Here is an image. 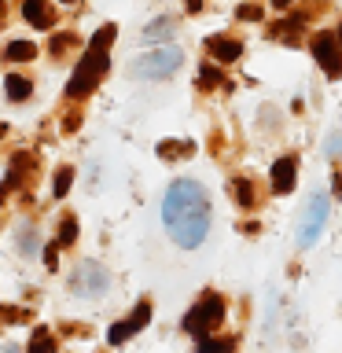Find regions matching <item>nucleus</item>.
<instances>
[{
	"label": "nucleus",
	"mask_w": 342,
	"mask_h": 353,
	"mask_svg": "<svg viewBox=\"0 0 342 353\" xmlns=\"http://www.w3.org/2000/svg\"><path fill=\"white\" fill-rule=\"evenodd\" d=\"M26 313H19V309H0V320H22Z\"/></svg>",
	"instance_id": "c85d7f7f"
},
{
	"label": "nucleus",
	"mask_w": 342,
	"mask_h": 353,
	"mask_svg": "<svg viewBox=\"0 0 342 353\" xmlns=\"http://www.w3.org/2000/svg\"><path fill=\"white\" fill-rule=\"evenodd\" d=\"M107 66H110L107 48H92V44H88V55L77 63V70L70 74V81H66V96H70V99L88 96V92L99 85V77L107 74Z\"/></svg>",
	"instance_id": "7ed1b4c3"
},
{
	"label": "nucleus",
	"mask_w": 342,
	"mask_h": 353,
	"mask_svg": "<svg viewBox=\"0 0 342 353\" xmlns=\"http://www.w3.org/2000/svg\"><path fill=\"white\" fill-rule=\"evenodd\" d=\"M30 353H55V339H52V331H48V327H33Z\"/></svg>",
	"instance_id": "6ab92c4d"
},
{
	"label": "nucleus",
	"mask_w": 342,
	"mask_h": 353,
	"mask_svg": "<svg viewBox=\"0 0 342 353\" xmlns=\"http://www.w3.org/2000/svg\"><path fill=\"white\" fill-rule=\"evenodd\" d=\"M181 48H173V44H162V48H151L148 55H140V59L129 63V74L140 77V81H165V77H173L181 70Z\"/></svg>",
	"instance_id": "f03ea898"
},
{
	"label": "nucleus",
	"mask_w": 342,
	"mask_h": 353,
	"mask_svg": "<svg viewBox=\"0 0 342 353\" xmlns=\"http://www.w3.org/2000/svg\"><path fill=\"white\" fill-rule=\"evenodd\" d=\"M199 353H236V339H217V335H206L199 339Z\"/></svg>",
	"instance_id": "dca6fc26"
},
{
	"label": "nucleus",
	"mask_w": 342,
	"mask_h": 353,
	"mask_svg": "<svg viewBox=\"0 0 342 353\" xmlns=\"http://www.w3.org/2000/svg\"><path fill=\"white\" fill-rule=\"evenodd\" d=\"M4 88H8V99H15V103L30 99V92H33V85L26 81V77H19V74H8L4 77Z\"/></svg>",
	"instance_id": "f8f14e48"
},
{
	"label": "nucleus",
	"mask_w": 342,
	"mask_h": 353,
	"mask_svg": "<svg viewBox=\"0 0 342 353\" xmlns=\"http://www.w3.org/2000/svg\"><path fill=\"white\" fill-rule=\"evenodd\" d=\"M74 239H77V221H74V217H63V225H59V236H55V243H59V247H70Z\"/></svg>",
	"instance_id": "412c9836"
},
{
	"label": "nucleus",
	"mask_w": 342,
	"mask_h": 353,
	"mask_svg": "<svg viewBox=\"0 0 342 353\" xmlns=\"http://www.w3.org/2000/svg\"><path fill=\"white\" fill-rule=\"evenodd\" d=\"M44 269H59V243H52V247L44 250Z\"/></svg>",
	"instance_id": "a878e982"
},
{
	"label": "nucleus",
	"mask_w": 342,
	"mask_h": 353,
	"mask_svg": "<svg viewBox=\"0 0 342 353\" xmlns=\"http://www.w3.org/2000/svg\"><path fill=\"white\" fill-rule=\"evenodd\" d=\"M48 48H52L55 55H63L66 48H74V37H52V44H48Z\"/></svg>",
	"instance_id": "cd10ccee"
},
{
	"label": "nucleus",
	"mask_w": 342,
	"mask_h": 353,
	"mask_svg": "<svg viewBox=\"0 0 342 353\" xmlns=\"http://www.w3.org/2000/svg\"><path fill=\"white\" fill-rule=\"evenodd\" d=\"M33 55H37V48H33L30 41H11L8 48H4V59L8 63H30Z\"/></svg>",
	"instance_id": "2eb2a0df"
},
{
	"label": "nucleus",
	"mask_w": 342,
	"mask_h": 353,
	"mask_svg": "<svg viewBox=\"0 0 342 353\" xmlns=\"http://www.w3.org/2000/svg\"><path fill=\"white\" fill-rule=\"evenodd\" d=\"M148 320H151V302H137V309H132L125 320H118V324L107 331V342H110V346H118V342H125L129 335H137Z\"/></svg>",
	"instance_id": "6e6552de"
},
{
	"label": "nucleus",
	"mask_w": 342,
	"mask_h": 353,
	"mask_svg": "<svg viewBox=\"0 0 342 353\" xmlns=\"http://www.w3.org/2000/svg\"><path fill=\"white\" fill-rule=\"evenodd\" d=\"M302 26H305V15H294V19H287V22H276V26H272V37H276V41L283 37V41L294 44V41H298V30H302Z\"/></svg>",
	"instance_id": "4468645a"
},
{
	"label": "nucleus",
	"mask_w": 342,
	"mask_h": 353,
	"mask_svg": "<svg viewBox=\"0 0 342 353\" xmlns=\"http://www.w3.org/2000/svg\"><path fill=\"white\" fill-rule=\"evenodd\" d=\"M328 214H331V199L324 192H313L302 221H298V247H313V243L320 239V232H324V225H328Z\"/></svg>",
	"instance_id": "39448f33"
},
{
	"label": "nucleus",
	"mask_w": 342,
	"mask_h": 353,
	"mask_svg": "<svg viewBox=\"0 0 342 353\" xmlns=\"http://www.w3.org/2000/svg\"><path fill=\"white\" fill-rule=\"evenodd\" d=\"M173 37V19H154L148 30H143V41H170Z\"/></svg>",
	"instance_id": "a211bd4d"
},
{
	"label": "nucleus",
	"mask_w": 342,
	"mask_h": 353,
	"mask_svg": "<svg viewBox=\"0 0 342 353\" xmlns=\"http://www.w3.org/2000/svg\"><path fill=\"white\" fill-rule=\"evenodd\" d=\"M291 4H294V0H272V8H276V11H287Z\"/></svg>",
	"instance_id": "2f4dec72"
},
{
	"label": "nucleus",
	"mask_w": 342,
	"mask_h": 353,
	"mask_svg": "<svg viewBox=\"0 0 342 353\" xmlns=\"http://www.w3.org/2000/svg\"><path fill=\"white\" fill-rule=\"evenodd\" d=\"M335 37H339V44H342V22H339V33H335Z\"/></svg>",
	"instance_id": "473e14b6"
},
{
	"label": "nucleus",
	"mask_w": 342,
	"mask_h": 353,
	"mask_svg": "<svg viewBox=\"0 0 342 353\" xmlns=\"http://www.w3.org/2000/svg\"><path fill=\"white\" fill-rule=\"evenodd\" d=\"M232 192H236V203L243 206V210H250V206H258V188H254L247 176H239L236 184H232Z\"/></svg>",
	"instance_id": "ddd939ff"
},
{
	"label": "nucleus",
	"mask_w": 342,
	"mask_h": 353,
	"mask_svg": "<svg viewBox=\"0 0 342 353\" xmlns=\"http://www.w3.org/2000/svg\"><path fill=\"white\" fill-rule=\"evenodd\" d=\"M206 48H210V55H214L217 63H236L239 55H243V44L232 41V37H210Z\"/></svg>",
	"instance_id": "9d476101"
},
{
	"label": "nucleus",
	"mask_w": 342,
	"mask_h": 353,
	"mask_svg": "<svg viewBox=\"0 0 342 353\" xmlns=\"http://www.w3.org/2000/svg\"><path fill=\"white\" fill-rule=\"evenodd\" d=\"M236 15H239L243 22H247V19L254 22V19H261V8H258V4H243V8L236 11Z\"/></svg>",
	"instance_id": "bb28decb"
},
{
	"label": "nucleus",
	"mask_w": 342,
	"mask_h": 353,
	"mask_svg": "<svg viewBox=\"0 0 342 353\" xmlns=\"http://www.w3.org/2000/svg\"><path fill=\"white\" fill-rule=\"evenodd\" d=\"M221 320H225V302H221V294H206L203 302L184 313V331L195 339H206Z\"/></svg>",
	"instance_id": "20e7f679"
},
{
	"label": "nucleus",
	"mask_w": 342,
	"mask_h": 353,
	"mask_svg": "<svg viewBox=\"0 0 342 353\" xmlns=\"http://www.w3.org/2000/svg\"><path fill=\"white\" fill-rule=\"evenodd\" d=\"M114 33H118L114 26H99V30H96V37L88 41V44H92V48H110V41H114Z\"/></svg>",
	"instance_id": "b1692460"
},
{
	"label": "nucleus",
	"mask_w": 342,
	"mask_h": 353,
	"mask_svg": "<svg viewBox=\"0 0 342 353\" xmlns=\"http://www.w3.org/2000/svg\"><path fill=\"white\" fill-rule=\"evenodd\" d=\"M184 8L188 11H203V0H184Z\"/></svg>",
	"instance_id": "7c9ffc66"
},
{
	"label": "nucleus",
	"mask_w": 342,
	"mask_h": 353,
	"mask_svg": "<svg viewBox=\"0 0 342 353\" xmlns=\"http://www.w3.org/2000/svg\"><path fill=\"white\" fill-rule=\"evenodd\" d=\"M0 137H4V125H0Z\"/></svg>",
	"instance_id": "f704fd0d"
},
{
	"label": "nucleus",
	"mask_w": 342,
	"mask_h": 353,
	"mask_svg": "<svg viewBox=\"0 0 342 353\" xmlns=\"http://www.w3.org/2000/svg\"><path fill=\"white\" fill-rule=\"evenodd\" d=\"M59 4H74V0H59Z\"/></svg>",
	"instance_id": "72a5a7b5"
},
{
	"label": "nucleus",
	"mask_w": 342,
	"mask_h": 353,
	"mask_svg": "<svg viewBox=\"0 0 342 353\" xmlns=\"http://www.w3.org/2000/svg\"><path fill=\"white\" fill-rule=\"evenodd\" d=\"M22 15H26V22H30V26H37V30H48L52 19H55L48 0H26V4H22Z\"/></svg>",
	"instance_id": "9b49d317"
},
{
	"label": "nucleus",
	"mask_w": 342,
	"mask_h": 353,
	"mask_svg": "<svg viewBox=\"0 0 342 353\" xmlns=\"http://www.w3.org/2000/svg\"><path fill=\"white\" fill-rule=\"evenodd\" d=\"M195 148L192 143H184V140H162L159 143V159H188Z\"/></svg>",
	"instance_id": "f3484780"
},
{
	"label": "nucleus",
	"mask_w": 342,
	"mask_h": 353,
	"mask_svg": "<svg viewBox=\"0 0 342 353\" xmlns=\"http://www.w3.org/2000/svg\"><path fill=\"white\" fill-rule=\"evenodd\" d=\"M19 250H22V254H33V250H37V232L26 228V225L19 228Z\"/></svg>",
	"instance_id": "5701e85b"
},
{
	"label": "nucleus",
	"mask_w": 342,
	"mask_h": 353,
	"mask_svg": "<svg viewBox=\"0 0 342 353\" xmlns=\"http://www.w3.org/2000/svg\"><path fill=\"white\" fill-rule=\"evenodd\" d=\"M228 88V81H225V74L217 70V66H203V70H199V88Z\"/></svg>",
	"instance_id": "aec40b11"
},
{
	"label": "nucleus",
	"mask_w": 342,
	"mask_h": 353,
	"mask_svg": "<svg viewBox=\"0 0 342 353\" xmlns=\"http://www.w3.org/2000/svg\"><path fill=\"white\" fill-rule=\"evenodd\" d=\"M331 192H335V195L342 199V176H339V173H335V176H331Z\"/></svg>",
	"instance_id": "c756f323"
},
{
	"label": "nucleus",
	"mask_w": 342,
	"mask_h": 353,
	"mask_svg": "<svg viewBox=\"0 0 342 353\" xmlns=\"http://www.w3.org/2000/svg\"><path fill=\"white\" fill-rule=\"evenodd\" d=\"M294 181H298V159L294 154H283V159L272 165V192L276 195L294 192Z\"/></svg>",
	"instance_id": "1a4fd4ad"
},
{
	"label": "nucleus",
	"mask_w": 342,
	"mask_h": 353,
	"mask_svg": "<svg viewBox=\"0 0 342 353\" xmlns=\"http://www.w3.org/2000/svg\"><path fill=\"white\" fill-rule=\"evenodd\" d=\"M313 55H316V63L324 66L328 77H342V44H339L335 33H320L313 41Z\"/></svg>",
	"instance_id": "0eeeda50"
},
{
	"label": "nucleus",
	"mask_w": 342,
	"mask_h": 353,
	"mask_svg": "<svg viewBox=\"0 0 342 353\" xmlns=\"http://www.w3.org/2000/svg\"><path fill=\"white\" fill-rule=\"evenodd\" d=\"M107 287H110V272L99 261H81L70 276V291L81 294V298H96V294H103Z\"/></svg>",
	"instance_id": "423d86ee"
},
{
	"label": "nucleus",
	"mask_w": 342,
	"mask_h": 353,
	"mask_svg": "<svg viewBox=\"0 0 342 353\" xmlns=\"http://www.w3.org/2000/svg\"><path fill=\"white\" fill-rule=\"evenodd\" d=\"M210 217H214L210 214V195L199 181L181 176V181L170 184V192L162 199V221L177 247L195 250L210 232Z\"/></svg>",
	"instance_id": "f257e3e1"
},
{
	"label": "nucleus",
	"mask_w": 342,
	"mask_h": 353,
	"mask_svg": "<svg viewBox=\"0 0 342 353\" xmlns=\"http://www.w3.org/2000/svg\"><path fill=\"white\" fill-rule=\"evenodd\" d=\"M70 176H74V170H70V165H63V170L55 173V184H52V192H55V199H63L66 192H70Z\"/></svg>",
	"instance_id": "4be33fe9"
},
{
	"label": "nucleus",
	"mask_w": 342,
	"mask_h": 353,
	"mask_svg": "<svg viewBox=\"0 0 342 353\" xmlns=\"http://www.w3.org/2000/svg\"><path fill=\"white\" fill-rule=\"evenodd\" d=\"M324 154H328L331 162L342 159V132H331V137H328V148H324Z\"/></svg>",
	"instance_id": "393cba45"
}]
</instances>
